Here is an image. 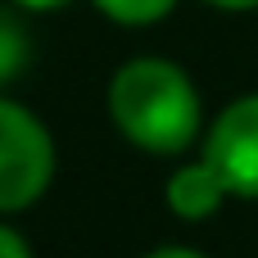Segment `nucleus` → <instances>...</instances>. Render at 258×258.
I'll return each instance as SVG.
<instances>
[{
  "label": "nucleus",
  "mask_w": 258,
  "mask_h": 258,
  "mask_svg": "<svg viewBox=\"0 0 258 258\" xmlns=\"http://www.w3.org/2000/svg\"><path fill=\"white\" fill-rule=\"evenodd\" d=\"M54 181V141L45 122L0 95V213H18Z\"/></svg>",
  "instance_id": "nucleus-2"
},
{
  "label": "nucleus",
  "mask_w": 258,
  "mask_h": 258,
  "mask_svg": "<svg viewBox=\"0 0 258 258\" xmlns=\"http://www.w3.org/2000/svg\"><path fill=\"white\" fill-rule=\"evenodd\" d=\"M204 159L222 172L231 195L258 200V95H240L218 113L204 141Z\"/></svg>",
  "instance_id": "nucleus-3"
},
{
  "label": "nucleus",
  "mask_w": 258,
  "mask_h": 258,
  "mask_svg": "<svg viewBox=\"0 0 258 258\" xmlns=\"http://www.w3.org/2000/svg\"><path fill=\"white\" fill-rule=\"evenodd\" d=\"M227 181H222V172L209 163V159H200V163H186V168H177L172 177H168V209L177 213V218H186V222H204V218H213L222 204H227Z\"/></svg>",
  "instance_id": "nucleus-4"
},
{
  "label": "nucleus",
  "mask_w": 258,
  "mask_h": 258,
  "mask_svg": "<svg viewBox=\"0 0 258 258\" xmlns=\"http://www.w3.org/2000/svg\"><path fill=\"white\" fill-rule=\"evenodd\" d=\"M109 113L118 132L145 154H181L200 136V91L172 59H127L109 82Z\"/></svg>",
  "instance_id": "nucleus-1"
},
{
  "label": "nucleus",
  "mask_w": 258,
  "mask_h": 258,
  "mask_svg": "<svg viewBox=\"0 0 258 258\" xmlns=\"http://www.w3.org/2000/svg\"><path fill=\"white\" fill-rule=\"evenodd\" d=\"M27 54H32V50H27V32H23L18 14L0 5V86H5V82H14V77L23 73Z\"/></svg>",
  "instance_id": "nucleus-5"
},
{
  "label": "nucleus",
  "mask_w": 258,
  "mask_h": 258,
  "mask_svg": "<svg viewBox=\"0 0 258 258\" xmlns=\"http://www.w3.org/2000/svg\"><path fill=\"white\" fill-rule=\"evenodd\" d=\"M145 258H204L200 249H186V245H163V249H154V254Z\"/></svg>",
  "instance_id": "nucleus-8"
},
{
  "label": "nucleus",
  "mask_w": 258,
  "mask_h": 258,
  "mask_svg": "<svg viewBox=\"0 0 258 258\" xmlns=\"http://www.w3.org/2000/svg\"><path fill=\"white\" fill-rule=\"evenodd\" d=\"M14 5H23V9H59L68 0H14Z\"/></svg>",
  "instance_id": "nucleus-10"
},
{
  "label": "nucleus",
  "mask_w": 258,
  "mask_h": 258,
  "mask_svg": "<svg viewBox=\"0 0 258 258\" xmlns=\"http://www.w3.org/2000/svg\"><path fill=\"white\" fill-rule=\"evenodd\" d=\"M95 9L122 27H145V23H159L177 9V0H95Z\"/></svg>",
  "instance_id": "nucleus-6"
},
{
  "label": "nucleus",
  "mask_w": 258,
  "mask_h": 258,
  "mask_svg": "<svg viewBox=\"0 0 258 258\" xmlns=\"http://www.w3.org/2000/svg\"><path fill=\"white\" fill-rule=\"evenodd\" d=\"M0 258H32L27 240H23L14 227H5V222H0Z\"/></svg>",
  "instance_id": "nucleus-7"
},
{
  "label": "nucleus",
  "mask_w": 258,
  "mask_h": 258,
  "mask_svg": "<svg viewBox=\"0 0 258 258\" xmlns=\"http://www.w3.org/2000/svg\"><path fill=\"white\" fill-rule=\"evenodd\" d=\"M213 9H231V14H245V9H258V0H204Z\"/></svg>",
  "instance_id": "nucleus-9"
}]
</instances>
